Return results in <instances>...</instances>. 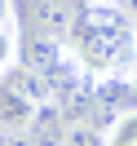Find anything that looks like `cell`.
<instances>
[{
  "instance_id": "obj_1",
  "label": "cell",
  "mask_w": 137,
  "mask_h": 146,
  "mask_svg": "<svg viewBox=\"0 0 137 146\" xmlns=\"http://www.w3.org/2000/svg\"><path fill=\"white\" fill-rule=\"evenodd\" d=\"M66 49L93 80H128V71L137 66V22L128 5L124 0H84Z\"/></svg>"
},
{
  "instance_id": "obj_2",
  "label": "cell",
  "mask_w": 137,
  "mask_h": 146,
  "mask_svg": "<svg viewBox=\"0 0 137 146\" xmlns=\"http://www.w3.org/2000/svg\"><path fill=\"white\" fill-rule=\"evenodd\" d=\"M40 111L44 106L27 93V84L18 80V71L9 80H0V133H31Z\"/></svg>"
},
{
  "instance_id": "obj_3",
  "label": "cell",
  "mask_w": 137,
  "mask_h": 146,
  "mask_svg": "<svg viewBox=\"0 0 137 146\" xmlns=\"http://www.w3.org/2000/svg\"><path fill=\"white\" fill-rule=\"evenodd\" d=\"M80 0H31V22H36L40 36L53 40H71L75 22H80Z\"/></svg>"
},
{
  "instance_id": "obj_4",
  "label": "cell",
  "mask_w": 137,
  "mask_h": 146,
  "mask_svg": "<svg viewBox=\"0 0 137 146\" xmlns=\"http://www.w3.org/2000/svg\"><path fill=\"white\" fill-rule=\"evenodd\" d=\"M102 146H137V106L111 115V124L102 128Z\"/></svg>"
},
{
  "instance_id": "obj_5",
  "label": "cell",
  "mask_w": 137,
  "mask_h": 146,
  "mask_svg": "<svg viewBox=\"0 0 137 146\" xmlns=\"http://www.w3.org/2000/svg\"><path fill=\"white\" fill-rule=\"evenodd\" d=\"M18 66H22V31L0 27V80H9Z\"/></svg>"
},
{
  "instance_id": "obj_6",
  "label": "cell",
  "mask_w": 137,
  "mask_h": 146,
  "mask_svg": "<svg viewBox=\"0 0 137 146\" xmlns=\"http://www.w3.org/2000/svg\"><path fill=\"white\" fill-rule=\"evenodd\" d=\"M58 146H102V128H93L89 119H71L58 133Z\"/></svg>"
},
{
  "instance_id": "obj_7",
  "label": "cell",
  "mask_w": 137,
  "mask_h": 146,
  "mask_svg": "<svg viewBox=\"0 0 137 146\" xmlns=\"http://www.w3.org/2000/svg\"><path fill=\"white\" fill-rule=\"evenodd\" d=\"M0 27H18V9H13V0H0Z\"/></svg>"
}]
</instances>
